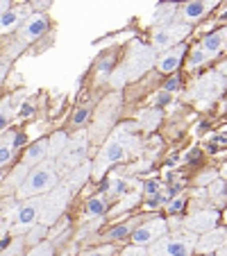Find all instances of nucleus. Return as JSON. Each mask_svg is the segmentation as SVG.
<instances>
[{"instance_id": "1", "label": "nucleus", "mask_w": 227, "mask_h": 256, "mask_svg": "<svg viewBox=\"0 0 227 256\" xmlns=\"http://www.w3.org/2000/svg\"><path fill=\"white\" fill-rule=\"evenodd\" d=\"M136 145H139V138H136L134 134H130V127H118V130L109 136V140L102 145L100 154L93 161V177L100 179L102 174L107 172L109 166L121 164L123 159H127L130 152L136 150Z\"/></svg>"}, {"instance_id": "2", "label": "nucleus", "mask_w": 227, "mask_h": 256, "mask_svg": "<svg viewBox=\"0 0 227 256\" xmlns=\"http://www.w3.org/2000/svg\"><path fill=\"white\" fill-rule=\"evenodd\" d=\"M59 186V172H57V166H55L53 159L44 161L41 166L32 170L28 174V179L23 182V186L19 188L16 198L23 202V200H32V198H44L48 195L50 190H55Z\"/></svg>"}, {"instance_id": "3", "label": "nucleus", "mask_w": 227, "mask_h": 256, "mask_svg": "<svg viewBox=\"0 0 227 256\" xmlns=\"http://www.w3.org/2000/svg\"><path fill=\"white\" fill-rule=\"evenodd\" d=\"M198 234H191L186 229L182 232H173L157 240L155 245H150V256H191L198 247Z\"/></svg>"}, {"instance_id": "4", "label": "nucleus", "mask_w": 227, "mask_h": 256, "mask_svg": "<svg viewBox=\"0 0 227 256\" xmlns=\"http://www.w3.org/2000/svg\"><path fill=\"white\" fill-rule=\"evenodd\" d=\"M225 88H227V80L218 70H213L202 75L200 80H195L193 86L188 88V98L198 102V106H209L213 100H218L225 93Z\"/></svg>"}, {"instance_id": "5", "label": "nucleus", "mask_w": 227, "mask_h": 256, "mask_svg": "<svg viewBox=\"0 0 227 256\" xmlns=\"http://www.w3.org/2000/svg\"><path fill=\"white\" fill-rule=\"evenodd\" d=\"M191 25L184 20H175V23H164L157 25L152 32V50H170L175 46H182V41L188 36Z\"/></svg>"}, {"instance_id": "6", "label": "nucleus", "mask_w": 227, "mask_h": 256, "mask_svg": "<svg viewBox=\"0 0 227 256\" xmlns=\"http://www.w3.org/2000/svg\"><path fill=\"white\" fill-rule=\"evenodd\" d=\"M225 41H227V28L204 36V39L191 50V54H188V68H198V66H202V64H207L209 59H213L222 50Z\"/></svg>"}, {"instance_id": "7", "label": "nucleus", "mask_w": 227, "mask_h": 256, "mask_svg": "<svg viewBox=\"0 0 227 256\" xmlns=\"http://www.w3.org/2000/svg\"><path fill=\"white\" fill-rule=\"evenodd\" d=\"M68 200H71V190L64 184H59L55 190H50L48 195H44V208H41L39 216V224H55L59 220V216L64 213V208L68 206Z\"/></svg>"}, {"instance_id": "8", "label": "nucleus", "mask_w": 227, "mask_h": 256, "mask_svg": "<svg viewBox=\"0 0 227 256\" xmlns=\"http://www.w3.org/2000/svg\"><path fill=\"white\" fill-rule=\"evenodd\" d=\"M87 134H80L78 138L68 140L66 150L59 154V159L55 161V166H57V172L59 174H68L73 172L75 168H80V166L84 164V156H87Z\"/></svg>"}, {"instance_id": "9", "label": "nucleus", "mask_w": 227, "mask_h": 256, "mask_svg": "<svg viewBox=\"0 0 227 256\" xmlns=\"http://www.w3.org/2000/svg\"><path fill=\"white\" fill-rule=\"evenodd\" d=\"M164 236H168V222L164 218H152L148 222L139 224V227L132 232V245H139V247H150L155 245L157 240H161Z\"/></svg>"}, {"instance_id": "10", "label": "nucleus", "mask_w": 227, "mask_h": 256, "mask_svg": "<svg viewBox=\"0 0 227 256\" xmlns=\"http://www.w3.org/2000/svg\"><path fill=\"white\" fill-rule=\"evenodd\" d=\"M218 211L216 208H207V211H195L191 213V216H186L182 220V227L186 229V232L191 234H198V236H202V234L207 232H213L218 224Z\"/></svg>"}, {"instance_id": "11", "label": "nucleus", "mask_w": 227, "mask_h": 256, "mask_svg": "<svg viewBox=\"0 0 227 256\" xmlns=\"http://www.w3.org/2000/svg\"><path fill=\"white\" fill-rule=\"evenodd\" d=\"M46 30H48V18H46L44 14H30V18L25 20L19 28V32H16V39H19V44L28 46V44H32L34 39H39Z\"/></svg>"}, {"instance_id": "12", "label": "nucleus", "mask_w": 227, "mask_h": 256, "mask_svg": "<svg viewBox=\"0 0 227 256\" xmlns=\"http://www.w3.org/2000/svg\"><path fill=\"white\" fill-rule=\"evenodd\" d=\"M225 236H227V229L225 227H216L213 232H207L202 234V236L198 238V247H195V252H198L200 256H213L220 252L222 242H225Z\"/></svg>"}, {"instance_id": "13", "label": "nucleus", "mask_w": 227, "mask_h": 256, "mask_svg": "<svg viewBox=\"0 0 227 256\" xmlns=\"http://www.w3.org/2000/svg\"><path fill=\"white\" fill-rule=\"evenodd\" d=\"M184 52H186V44L175 46V48L159 52V54H157V59H155L157 70H161V72H173V70H177V66H179V62H182Z\"/></svg>"}, {"instance_id": "14", "label": "nucleus", "mask_w": 227, "mask_h": 256, "mask_svg": "<svg viewBox=\"0 0 227 256\" xmlns=\"http://www.w3.org/2000/svg\"><path fill=\"white\" fill-rule=\"evenodd\" d=\"M89 177H93V164L84 161V164L80 166V168H75L73 172H68V174H66V179H64L62 184L73 193V190H80V188H82L84 182H87Z\"/></svg>"}, {"instance_id": "15", "label": "nucleus", "mask_w": 227, "mask_h": 256, "mask_svg": "<svg viewBox=\"0 0 227 256\" xmlns=\"http://www.w3.org/2000/svg\"><path fill=\"white\" fill-rule=\"evenodd\" d=\"M28 18H30L28 12L23 10H5L3 12V20H0V30H3V34H10L14 30H19Z\"/></svg>"}, {"instance_id": "16", "label": "nucleus", "mask_w": 227, "mask_h": 256, "mask_svg": "<svg viewBox=\"0 0 227 256\" xmlns=\"http://www.w3.org/2000/svg\"><path fill=\"white\" fill-rule=\"evenodd\" d=\"M213 5L216 2H186V5L179 7V16H182L184 23H191V20H198L204 14H209Z\"/></svg>"}, {"instance_id": "17", "label": "nucleus", "mask_w": 227, "mask_h": 256, "mask_svg": "<svg viewBox=\"0 0 227 256\" xmlns=\"http://www.w3.org/2000/svg\"><path fill=\"white\" fill-rule=\"evenodd\" d=\"M16 132L14 130H7L3 132V145H0V164H3V168H5L7 164H10L12 154H14V148H16Z\"/></svg>"}, {"instance_id": "18", "label": "nucleus", "mask_w": 227, "mask_h": 256, "mask_svg": "<svg viewBox=\"0 0 227 256\" xmlns=\"http://www.w3.org/2000/svg\"><path fill=\"white\" fill-rule=\"evenodd\" d=\"M66 145H68V138H66V134H64V132H57V134L50 136V159L57 161L59 154L66 150Z\"/></svg>"}, {"instance_id": "19", "label": "nucleus", "mask_w": 227, "mask_h": 256, "mask_svg": "<svg viewBox=\"0 0 227 256\" xmlns=\"http://www.w3.org/2000/svg\"><path fill=\"white\" fill-rule=\"evenodd\" d=\"M107 211V200L105 195H96V198H91L87 202V216H102V213Z\"/></svg>"}, {"instance_id": "20", "label": "nucleus", "mask_w": 227, "mask_h": 256, "mask_svg": "<svg viewBox=\"0 0 227 256\" xmlns=\"http://www.w3.org/2000/svg\"><path fill=\"white\" fill-rule=\"evenodd\" d=\"M46 232H48V227H46V224H37V227L34 229H30L28 234H25V242H28V245H39L41 242V238L46 236Z\"/></svg>"}, {"instance_id": "21", "label": "nucleus", "mask_w": 227, "mask_h": 256, "mask_svg": "<svg viewBox=\"0 0 227 256\" xmlns=\"http://www.w3.org/2000/svg\"><path fill=\"white\" fill-rule=\"evenodd\" d=\"M28 245V242H25V236L23 238H16V240H12V242H7L5 247H3V256H19L21 254V250H23V247Z\"/></svg>"}, {"instance_id": "22", "label": "nucleus", "mask_w": 227, "mask_h": 256, "mask_svg": "<svg viewBox=\"0 0 227 256\" xmlns=\"http://www.w3.org/2000/svg\"><path fill=\"white\" fill-rule=\"evenodd\" d=\"M53 254H55L53 242H46L44 240V242H39V245H34L25 256H53Z\"/></svg>"}, {"instance_id": "23", "label": "nucleus", "mask_w": 227, "mask_h": 256, "mask_svg": "<svg viewBox=\"0 0 227 256\" xmlns=\"http://www.w3.org/2000/svg\"><path fill=\"white\" fill-rule=\"evenodd\" d=\"M121 256H150L148 247H139V245H127L121 252Z\"/></svg>"}, {"instance_id": "24", "label": "nucleus", "mask_w": 227, "mask_h": 256, "mask_svg": "<svg viewBox=\"0 0 227 256\" xmlns=\"http://www.w3.org/2000/svg\"><path fill=\"white\" fill-rule=\"evenodd\" d=\"M114 254V245H102L98 250H91V252H84L82 256H111Z\"/></svg>"}, {"instance_id": "25", "label": "nucleus", "mask_w": 227, "mask_h": 256, "mask_svg": "<svg viewBox=\"0 0 227 256\" xmlns=\"http://www.w3.org/2000/svg\"><path fill=\"white\" fill-rule=\"evenodd\" d=\"M182 204H184V198H182V195H179V198H175L173 202H170L166 208H168L170 213H175V211H179V208H182Z\"/></svg>"}, {"instance_id": "26", "label": "nucleus", "mask_w": 227, "mask_h": 256, "mask_svg": "<svg viewBox=\"0 0 227 256\" xmlns=\"http://www.w3.org/2000/svg\"><path fill=\"white\" fill-rule=\"evenodd\" d=\"M216 70H218V72H220L222 78H225V80H227V62H220V64H218V68H216Z\"/></svg>"}, {"instance_id": "27", "label": "nucleus", "mask_w": 227, "mask_h": 256, "mask_svg": "<svg viewBox=\"0 0 227 256\" xmlns=\"http://www.w3.org/2000/svg\"><path fill=\"white\" fill-rule=\"evenodd\" d=\"M84 118H87V109H82V112H78V114H75V122H82Z\"/></svg>"}, {"instance_id": "28", "label": "nucleus", "mask_w": 227, "mask_h": 256, "mask_svg": "<svg viewBox=\"0 0 227 256\" xmlns=\"http://www.w3.org/2000/svg\"><path fill=\"white\" fill-rule=\"evenodd\" d=\"M216 256H227V236H225V242H222V247H220V252H218Z\"/></svg>"}, {"instance_id": "29", "label": "nucleus", "mask_w": 227, "mask_h": 256, "mask_svg": "<svg viewBox=\"0 0 227 256\" xmlns=\"http://www.w3.org/2000/svg\"><path fill=\"white\" fill-rule=\"evenodd\" d=\"M220 174H222V177L227 179V164H222V168H220Z\"/></svg>"}, {"instance_id": "30", "label": "nucleus", "mask_w": 227, "mask_h": 256, "mask_svg": "<svg viewBox=\"0 0 227 256\" xmlns=\"http://www.w3.org/2000/svg\"><path fill=\"white\" fill-rule=\"evenodd\" d=\"M213 256H216V254H213Z\"/></svg>"}]
</instances>
